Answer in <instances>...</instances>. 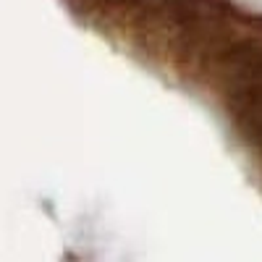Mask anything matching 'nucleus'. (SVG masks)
<instances>
[{
	"label": "nucleus",
	"mask_w": 262,
	"mask_h": 262,
	"mask_svg": "<svg viewBox=\"0 0 262 262\" xmlns=\"http://www.w3.org/2000/svg\"><path fill=\"white\" fill-rule=\"evenodd\" d=\"M228 3L244 13H252V16H262V0H228Z\"/></svg>",
	"instance_id": "1"
}]
</instances>
